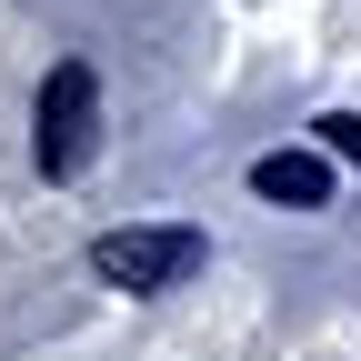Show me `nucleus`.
<instances>
[{"label": "nucleus", "instance_id": "2", "mask_svg": "<svg viewBox=\"0 0 361 361\" xmlns=\"http://www.w3.org/2000/svg\"><path fill=\"white\" fill-rule=\"evenodd\" d=\"M30 151L51 180H80L90 151H101V71L90 61H51V80H40L30 101Z\"/></svg>", "mask_w": 361, "mask_h": 361}, {"label": "nucleus", "instance_id": "1", "mask_svg": "<svg viewBox=\"0 0 361 361\" xmlns=\"http://www.w3.org/2000/svg\"><path fill=\"white\" fill-rule=\"evenodd\" d=\"M201 261H211V241L191 231V221H130V231H101V241H90V271H101L111 291H130V301L180 291Z\"/></svg>", "mask_w": 361, "mask_h": 361}, {"label": "nucleus", "instance_id": "3", "mask_svg": "<svg viewBox=\"0 0 361 361\" xmlns=\"http://www.w3.org/2000/svg\"><path fill=\"white\" fill-rule=\"evenodd\" d=\"M251 191L281 201V211H322V201H331V161H322V151H261V161H251Z\"/></svg>", "mask_w": 361, "mask_h": 361}, {"label": "nucleus", "instance_id": "4", "mask_svg": "<svg viewBox=\"0 0 361 361\" xmlns=\"http://www.w3.org/2000/svg\"><path fill=\"white\" fill-rule=\"evenodd\" d=\"M311 130H322V151H331V161H351V171H361V111H322Z\"/></svg>", "mask_w": 361, "mask_h": 361}]
</instances>
